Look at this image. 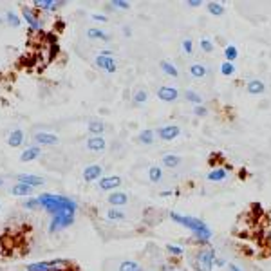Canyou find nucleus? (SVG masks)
<instances>
[{
    "instance_id": "37998d69",
    "label": "nucleus",
    "mask_w": 271,
    "mask_h": 271,
    "mask_svg": "<svg viewBox=\"0 0 271 271\" xmlns=\"http://www.w3.org/2000/svg\"><path fill=\"white\" fill-rule=\"evenodd\" d=\"M90 18L94 20V22H107V17L101 13H94V15H90Z\"/></svg>"
},
{
    "instance_id": "dca6fc26",
    "label": "nucleus",
    "mask_w": 271,
    "mask_h": 271,
    "mask_svg": "<svg viewBox=\"0 0 271 271\" xmlns=\"http://www.w3.org/2000/svg\"><path fill=\"white\" fill-rule=\"evenodd\" d=\"M42 156V149L40 147H36V145H31V147H27L22 154H20V161L22 163H29V161H35Z\"/></svg>"
},
{
    "instance_id": "f704fd0d",
    "label": "nucleus",
    "mask_w": 271,
    "mask_h": 271,
    "mask_svg": "<svg viewBox=\"0 0 271 271\" xmlns=\"http://www.w3.org/2000/svg\"><path fill=\"white\" fill-rule=\"evenodd\" d=\"M6 22H8L9 26L18 27L20 26V18H18V15L15 13V11H8V13H6Z\"/></svg>"
},
{
    "instance_id": "39448f33",
    "label": "nucleus",
    "mask_w": 271,
    "mask_h": 271,
    "mask_svg": "<svg viewBox=\"0 0 271 271\" xmlns=\"http://www.w3.org/2000/svg\"><path fill=\"white\" fill-rule=\"evenodd\" d=\"M74 221H76V212H62L56 213V215H51L49 233H56V231L65 230V228L74 224Z\"/></svg>"
},
{
    "instance_id": "c756f323",
    "label": "nucleus",
    "mask_w": 271,
    "mask_h": 271,
    "mask_svg": "<svg viewBox=\"0 0 271 271\" xmlns=\"http://www.w3.org/2000/svg\"><path fill=\"white\" fill-rule=\"evenodd\" d=\"M154 140H156V134L150 128H145V130L140 132V143L141 145H152Z\"/></svg>"
},
{
    "instance_id": "79ce46f5",
    "label": "nucleus",
    "mask_w": 271,
    "mask_h": 271,
    "mask_svg": "<svg viewBox=\"0 0 271 271\" xmlns=\"http://www.w3.org/2000/svg\"><path fill=\"white\" fill-rule=\"evenodd\" d=\"M194 114H195V116H199V117H204L208 114V108L204 107V105H197V107L194 108Z\"/></svg>"
},
{
    "instance_id": "f03ea898",
    "label": "nucleus",
    "mask_w": 271,
    "mask_h": 271,
    "mask_svg": "<svg viewBox=\"0 0 271 271\" xmlns=\"http://www.w3.org/2000/svg\"><path fill=\"white\" fill-rule=\"evenodd\" d=\"M38 203L51 215H56V213L62 212H76L78 210V203L74 199L60 194H42L38 195Z\"/></svg>"
},
{
    "instance_id": "aec40b11",
    "label": "nucleus",
    "mask_w": 271,
    "mask_h": 271,
    "mask_svg": "<svg viewBox=\"0 0 271 271\" xmlns=\"http://www.w3.org/2000/svg\"><path fill=\"white\" fill-rule=\"evenodd\" d=\"M87 130H89L90 136H103L105 123L99 121V119H90V121L87 123Z\"/></svg>"
},
{
    "instance_id": "ddd939ff",
    "label": "nucleus",
    "mask_w": 271,
    "mask_h": 271,
    "mask_svg": "<svg viewBox=\"0 0 271 271\" xmlns=\"http://www.w3.org/2000/svg\"><path fill=\"white\" fill-rule=\"evenodd\" d=\"M17 183H24V185L31 186V188H40V186H44L45 181L42 177L35 176V174H18Z\"/></svg>"
},
{
    "instance_id": "4be33fe9",
    "label": "nucleus",
    "mask_w": 271,
    "mask_h": 271,
    "mask_svg": "<svg viewBox=\"0 0 271 271\" xmlns=\"http://www.w3.org/2000/svg\"><path fill=\"white\" fill-rule=\"evenodd\" d=\"M246 90H248V94H262L266 90V85H264L262 80H249Z\"/></svg>"
},
{
    "instance_id": "3c124183",
    "label": "nucleus",
    "mask_w": 271,
    "mask_h": 271,
    "mask_svg": "<svg viewBox=\"0 0 271 271\" xmlns=\"http://www.w3.org/2000/svg\"><path fill=\"white\" fill-rule=\"evenodd\" d=\"M0 186H4V179L2 177H0Z\"/></svg>"
},
{
    "instance_id": "e433bc0d",
    "label": "nucleus",
    "mask_w": 271,
    "mask_h": 271,
    "mask_svg": "<svg viewBox=\"0 0 271 271\" xmlns=\"http://www.w3.org/2000/svg\"><path fill=\"white\" fill-rule=\"evenodd\" d=\"M167 251L170 253V255H174V257H181V255H185V249L181 248V246H177V244H168Z\"/></svg>"
},
{
    "instance_id": "5701e85b",
    "label": "nucleus",
    "mask_w": 271,
    "mask_h": 271,
    "mask_svg": "<svg viewBox=\"0 0 271 271\" xmlns=\"http://www.w3.org/2000/svg\"><path fill=\"white\" fill-rule=\"evenodd\" d=\"M190 74H192V78H195V80H201V78H204L208 74V69L204 63H192V65H190Z\"/></svg>"
},
{
    "instance_id": "bb28decb",
    "label": "nucleus",
    "mask_w": 271,
    "mask_h": 271,
    "mask_svg": "<svg viewBox=\"0 0 271 271\" xmlns=\"http://www.w3.org/2000/svg\"><path fill=\"white\" fill-rule=\"evenodd\" d=\"M117 271H143V266L136 260H123L117 267Z\"/></svg>"
},
{
    "instance_id": "393cba45",
    "label": "nucleus",
    "mask_w": 271,
    "mask_h": 271,
    "mask_svg": "<svg viewBox=\"0 0 271 271\" xmlns=\"http://www.w3.org/2000/svg\"><path fill=\"white\" fill-rule=\"evenodd\" d=\"M87 36H89L90 40H101V42L110 40V36L105 31H101V29H98V27H89V29H87Z\"/></svg>"
},
{
    "instance_id": "b1692460",
    "label": "nucleus",
    "mask_w": 271,
    "mask_h": 271,
    "mask_svg": "<svg viewBox=\"0 0 271 271\" xmlns=\"http://www.w3.org/2000/svg\"><path fill=\"white\" fill-rule=\"evenodd\" d=\"M226 176H228V172H226V168H213V170L208 172L206 179L212 181V183H221V181L226 179Z\"/></svg>"
},
{
    "instance_id": "f257e3e1",
    "label": "nucleus",
    "mask_w": 271,
    "mask_h": 271,
    "mask_svg": "<svg viewBox=\"0 0 271 271\" xmlns=\"http://www.w3.org/2000/svg\"><path fill=\"white\" fill-rule=\"evenodd\" d=\"M170 219L176 222V224L183 226V228H186V230L192 231V235H194V239L197 240V242L204 244V246L210 244V239H212V230H210V226H208L203 219L190 217V215H181V213H176V212L170 213Z\"/></svg>"
},
{
    "instance_id": "20e7f679",
    "label": "nucleus",
    "mask_w": 271,
    "mask_h": 271,
    "mask_svg": "<svg viewBox=\"0 0 271 271\" xmlns=\"http://www.w3.org/2000/svg\"><path fill=\"white\" fill-rule=\"evenodd\" d=\"M71 267V262L65 258H53V260H40L27 264L26 271H67Z\"/></svg>"
},
{
    "instance_id": "de8ad7c7",
    "label": "nucleus",
    "mask_w": 271,
    "mask_h": 271,
    "mask_svg": "<svg viewBox=\"0 0 271 271\" xmlns=\"http://www.w3.org/2000/svg\"><path fill=\"white\" fill-rule=\"evenodd\" d=\"M228 269H230V271H242L239 266H237V264H230V266H228Z\"/></svg>"
},
{
    "instance_id": "ea45409f",
    "label": "nucleus",
    "mask_w": 271,
    "mask_h": 271,
    "mask_svg": "<svg viewBox=\"0 0 271 271\" xmlns=\"http://www.w3.org/2000/svg\"><path fill=\"white\" fill-rule=\"evenodd\" d=\"M149 99V94H147V90H138L134 94V103L136 105H141V103H145Z\"/></svg>"
},
{
    "instance_id": "9d476101",
    "label": "nucleus",
    "mask_w": 271,
    "mask_h": 271,
    "mask_svg": "<svg viewBox=\"0 0 271 271\" xmlns=\"http://www.w3.org/2000/svg\"><path fill=\"white\" fill-rule=\"evenodd\" d=\"M179 134H181V128L177 125H165L158 130L159 140L163 141H174L176 138H179Z\"/></svg>"
},
{
    "instance_id": "a19ab883",
    "label": "nucleus",
    "mask_w": 271,
    "mask_h": 271,
    "mask_svg": "<svg viewBox=\"0 0 271 271\" xmlns=\"http://www.w3.org/2000/svg\"><path fill=\"white\" fill-rule=\"evenodd\" d=\"M183 51H185L186 54L194 53V42H192V38H185V40H183Z\"/></svg>"
},
{
    "instance_id": "6e6552de",
    "label": "nucleus",
    "mask_w": 271,
    "mask_h": 271,
    "mask_svg": "<svg viewBox=\"0 0 271 271\" xmlns=\"http://www.w3.org/2000/svg\"><path fill=\"white\" fill-rule=\"evenodd\" d=\"M96 65H98L101 71L108 72V74H112V72L117 71V65H116L114 56H103V54H98V56H96Z\"/></svg>"
},
{
    "instance_id": "9b49d317",
    "label": "nucleus",
    "mask_w": 271,
    "mask_h": 271,
    "mask_svg": "<svg viewBox=\"0 0 271 271\" xmlns=\"http://www.w3.org/2000/svg\"><path fill=\"white\" fill-rule=\"evenodd\" d=\"M101 174H103V167L101 165H89V167L83 168V181L85 183L99 181L101 179Z\"/></svg>"
},
{
    "instance_id": "c9c22d12",
    "label": "nucleus",
    "mask_w": 271,
    "mask_h": 271,
    "mask_svg": "<svg viewBox=\"0 0 271 271\" xmlns=\"http://www.w3.org/2000/svg\"><path fill=\"white\" fill-rule=\"evenodd\" d=\"M199 45H201V49L204 51V53H212L213 51V42L208 38V36H203L201 40H199Z\"/></svg>"
},
{
    "instance_id": "2eb2a0df",
    "label": "nucleus",
    "mask_w": 271,
    "mask_h": 271,
    "mask_svg": "<svg viewBox=\"0 0 271 271\" xmlns=\"http://www.w3.org/2000/svg\"><path fill=\"white\" fill-rule=\"evenodd\" d=\"M33 6L36 9H40V11H56L60 6H65V2H60V0H35Z\"/></svg>"
},
{
    "instance_id": "0eeeda50",
    "label": "nucleus",
    "mask_w": 271,
    "mask_h": 271,
    "mask_svg": "<svg viewBox=\"0 0 271 271\" xmlns=\"http://www.w3.org/2000/svg\"><path fill=\"white\" fill-rule=\"evenodd\" d=\"M121 177L119 176H105L98 181V186L99 190H103V192H114L117 186H121Z\"/></svg>"
},
{
    "instance_id": "72a5a7b5",
    "label": "nucleus",
    "mask_w": 271,
    "mask_h": 271,
    "mask_svg": "<svg viewBox=\"0 0 271 271\" xmlns=\"http://www.w3.org/2000/svg\"><path fill=\"white\" fill-rule=\"evenodd\" d=\"M235 72V63H231V62H222L221 63V74L222 76H231Z\"/></svg>"
},
{
    "instance_id": "a878e982",
    "label": "nucleus",
    "mask_w": 271,
    "mask_h": 271,
    "mask_svg": "<svg viewBox=\"0 0 271 271\" xmlns=\"http://www.w3.org/2000/svg\"><path fill=\"white\" fill-rule=\"evenodd\" d=\"M159 67H161V71L165 72L167 76H172V78L179 76V71H177V67L172 62H168V60H163V62L159 63Z\"/></svg>"
},
{
    "instance_id": "1a4fd4ad",
    "label": "nucleus",
    "mask_w": 271,
    "mask_h": 271,
    "mask_svg": "<svg viewBox=\"0 0 271 271\" xmlns=\"http://www.w3.org/2000/svg\"><path fill=\"white\" fill-rule=\"evenodd\" d=\"M158 98L161 99V101H167V103H172V101H176L177 98H179V90L176 89V87H170V85H163L158 89Z\"/></svg>"
},
{
    "instance_id": "7ed1b4c3",
    "label": "nucleus",
    "mask_w": 271,
    "mask_h": 271,
    "mask_svg": "<svg viewBox=\"0 0 271 271\" xmlns=\"http://www.w3.org/2000/svg\"><path fill=\"white\" fill-rule=\"evenodd\" d=\"M215 257L217 253L212 246L199 248L195 253V271H213L215 269Z\"/></svg>"
},
{
    "instance_id": "49530a36",
    "label": "nucleus",
    "mask_w": 271,
    "mask_h": 271,
    "mask_svg": "<svg viewBox=\"0 0 271 271\" xmlns=\"http://www.w3.org/2000/svg\"><path fill=\"white\" fill-rule=\"evenodd\" d=\"M159 195H161V197H170V195H174V192H172V190H163Z\"/></svg>"
},
{
    "instance_id": "09e8293b",
    "label": "nucleus",
    "mask_w": 271,
    "mask_h": 271,
    "mask_svg": "<svg viewBox=\"0 0 271 271\" xmlns=\"http://www.w3.org/2000/svg\"><path fill=\"white\" fill-rule=\"evenodd\" d=\"M99 54H103V56H112V51L110 49H101V53Z\"/></svg>"
},
{
    "instance_id": "7c9ffc66",
    "label": "nucleus",
    "mask_w": 271,
    "mask_h": 271,
    "mask_svg": "<svg viewBox=\"0 0 271 271\" xmlns=\"http://www.w3.org/2000/svg\"><path fill=\"white\" fill-rule=\"evenodd\" d=\"M149 179L150 183H159V181L163 179V168L161 167H150L149 168Z\"/></svg>"
},
{
    "instance_id": "c85d7f7f",
    "label": "nucleus",
    "mask_w": 271,
    "mask_h": 271,
    "mask_svg": "<svg viewBox=\"0 0 271 271\" xmlns=\"http://www.w3.org/2000/svg\"><path fill=\"white\" fill-rule=\"evenodd\" d=\"M224 58H226V62H231L233 63L235 60L239 58V49L235 47V45H226L224 47Z\"/></svg>"
},
{
    "instance_id": "4468645a",
    "label": "nucleus",
    "mask_w": 271,
    "mask_h": 271,
    "mask_svg": "<svg viewBox=\"0 0 271 271\" xmlns=\"http://www.w3.org/2000/svg\"><path fill=\"white\" fill-rule=\"evenodd\" d=\"M33 140H35L36 147H42V145H47V147H51V145L58 143V136L51 134V132H36V134L33 136Z\"/></svg>"
},
{
    "instance_id": "6ab92c4d",
    "label": "nucleus",
    "mask_w": 271,
    "mask_h": 271,
    "mask_svg": "<svg viewBox=\"0 0 271 271\" xmlns=\"http://www.w3.org/2000/svg\"><path fill=\"white\" fill-rule=\"evenodd\" d=\"M33 190H35V188L24 185V183H15V185L11 186V194L17 195V197H26L27 199V197H31Z\"/></svg>"
},
{
    "instance_id": "423d86ee",
    "label": "nucleus",
    "mask_w": 271,
    "mask_h": 271,
    "mask_svg": "<svg viewBox=\"0 0 271 271\" xmlns=\"http://www.w3.org/2000/svg\"><path fill=\"white\" fill-rule=\"evenodd\" d=\"M22 18H24V22L27 24V27L31 29V31H44V20H42L40 17H38V13H36L35 9L33 8H27V6H24L22 8Z\"/></svg>"
},
{
    "instance_id": "cd10ccee",
    "label": "nucleus",
    "mask_w": 271,
    "mask_h": 271,
    "mask_svg": "<svg viewBox=\"0 0 271 271\" xmlns=\"http://www.w3.org/2000/svg\"><path fill=\"white\" fill-rule=\"evenodd\" d=\"M206 9H208V13L213 15V17H222V15H224V6H222L221 2H208Z\"/></svg>"
},
{
    "instance_id": "f3484780",
    "label": "nucleus",
    "mask_w": 271,
    "mask_h": 271,
    "mask_svg": "<svg viewBox=\"0 0 271 271\" xmlns=\"http://www.w3.org/2000/svg\"><path fill=\"white\" fill-rule=\"evenodd\" d=\"M24 141H26V134H24L22 128H15V130H11V134H9V138H8V145L9 147H13V149L22 147Z\"/></svg>"
},
{
    "instance_id": "603ef678",
    "label": "nucleus",
    "mask_w": 271,
    "mask_h": 271,
    "mask_svg": "<svg viewBox=\"0 0 271 271\" xmlns=\"http://www.w3.org/2000/svg\"><path fill=\"white\" fill-rule=\"evenodd\" d=\"M0 210H2V204H0Z\"/></svg>"
},
{
    "instance_id": "a18cd8bd",
    "label": "nucleus",
    "mask_w": 271,
    "mask_h": 271,
    "mask_svg": "<svg viewBox=\"0 0 271 271\" xmlns=\"http://www.w3.org/2000/svg\"><path fill=\"white\" fill-rule=\"evenodd\" d=\"M186 4H188L190 8H199V6L203 4V0H188Z\"/></svg>"
},
{
    "instance_id": "2f4dec72",
    "label": "nucleus",
    "mask_w": 271,
    "mask_h": 271,
    "mask_svg": "<svg viewBox=\"0 0 271 271\" xmlns=\"http://www.w3.org/2000/svg\"><path fill=\"white\" fill-rule=\"evenodd\" d=\"M185 99H188L190 103H194L195 107H197V105H203V98H201L197 92H194V90H186V92H185Z\"/></svg>"
},
{
    "instance_id": "58836bf2",
    "label": "nucleus",
    "mask_w": 271,
    "mask_h": 271,
    "mask_svg": "<svg viewBox=\"0 0 271 271\" xmlns=\"http://www.w3.org/2000/svg\"><path fill=\"white\" fill-rule=\"evenodd\" d=\"M108 8H116V9H128L130 8V2H125V0H112L108 2Z\"/></svg>"
},
{
    "instance_id": "c03bdc74",
    "label": "nucleus",
    "mask_w": 271,
    "mask_h": 271,
    "mask_svg": "<svg viewBox=\"0 0 271 271\" xmlns=\"http://www.w3.org/2000/svg\"><path fill=\"white\" fill-rule=\"evenodd\" d=\"M224 266H226V258L215 257V267H224Z\"/></svg>"
},
{
    "instance_id": "412c9836",
    "label": "nucleus",
    "mask_w": 271,
    "mask_h": 271,
    "mask_svg": "<svg viewBox=\"0 0 271 271\" xmlns=\"http://www.w3.org/2000/svg\"><path fill=\"white\" fill-rule=\"evenodd\" d=\"M181 156H177V154H165L161 159L163 163V167H167V168H177L181 165Z\"/></svg>"
},
{
    "instance_id": "8fccbe9b",
    "label": "nucleus",
    "mask_w": 271,
    "mask_h": 271,
    "mask_svg": "<svg viewBox=\"0 0 271 271\" xmlns=\"http://www.w3.org/2000/svg\"><path fill=\"white\" fill-rule=\"evenodd\" d=\"M123 33H125L126 36H130V27H125V29H123Z\"/></svg>"
},
{
    "instance_id": "473e14b6",
    "label": "nucleus",
    "mask_w": 271,
    "mask_h": 271,
    "mask_svg": "<svg viewBox=\"0 0 271 271\" xmlns=\"http://www.w3.org/2000/svg\"><path fill=\"white\" fill-rule=\"evenodd\" d=\"M107 219H110V221H123L125 219V213L121 212V210H117V208H110V210H107Z\"/></svg>"
},
{
    "instance_id": "a211bd4d",
    "label": "nucleus",
    "mask_w": 271,
    "mask_h": 271,
    "mask_svg": "<svg viewBox=\"0 0 271 271\" xmlns=\"http://www.w3.org/2000/svg\"><path fill=\"white\" fill-rule=\"evenodd\" d=\"M107 199L114 208H121L128 203V195H126L125 192H110V195H108Z\"/></svg>"
},
{
    "instance_id": "f8f14e48",
    "label": "nucleus",
    "mask_w": 271,
    "mask_h": 271,
    "mask_svg": "<svg viewBox=\"0 0 271 271\" xmlns=\"http://www.w3.org/2000/svg\"><path fill=\"white\" fill-rule=\"evenodd\" d=\"M85 145L90 152H96V154L105 152V149H107V141H105L103 136H90Z\"/></svg>"
},
{
    "instance_id": "4c0bfd02",
    "label": "nucleus",
    "mask_w": 271,
    "mask_h": 271,
    "mask_svg": "<svg viewBox=\"0 0 271 271\" xmlns=\"http://www.w3.org/2000/svg\"><path fill=\"white\" fill-rule=\"evenodd\" d=\"M38 206H40L38 197H27L26 201H24V208H26V210H36Z\"/></svg>"
}]
</instances>
